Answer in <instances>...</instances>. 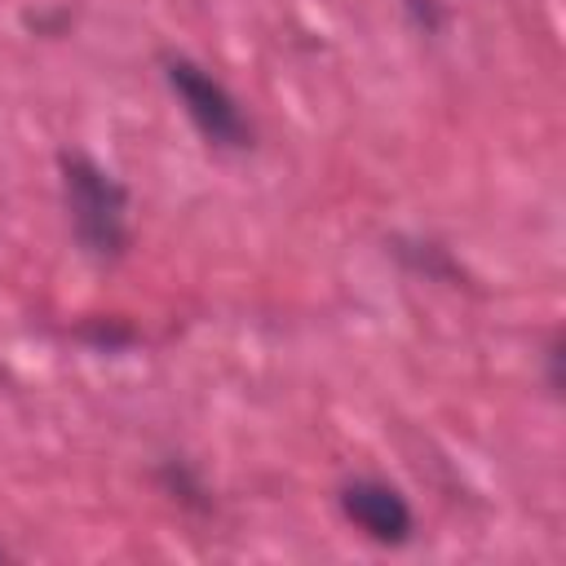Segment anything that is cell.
Segmentation results:
<instances>
[{"label": "cell", "mask_w": 566, "mask_h": 566, "mask_svg": "<svg viewBox=\"0 0 566 566\" xmlns=\"http://www.w3.org/2000/svg\"><path fill=\"white\" fill-rule=\"evenodd\" d=\"M548 389L553 394L562 389V336H553V345H548Z\"/></svg>", "instance_id": "cell-6"}, {"label": "cell", "mask_w": 566, "mask_h": 566, "mask_svg": "<svg viewBox=\"0 0 566 566\" xmlns=\"http://www.w3.org/2000/svg\"><path fill=\"white\" fill-rule=\"evenodd\" d=\"M402 9L416 22V31H424V35H438L447 27V4L442 0H402Z\"/></svg>", "instance_id": "cell-5"}, {"label": "cell", "mask_w": 566, "mask_h": 566, "mask_svg": "<svg viewBox=\"0 0 566 566\" xmlns=\"http://www.w3.org/2000/svg\"><path fill=\"white\" fill-rule=\"evenodd\" d=\"M0 557H4V553H0Z\"/></svg>", "instance_id": "cell-7"}, {"label": "cell", "mask_w": 566, "mask_h": 566, "mask_svg": "<svg viewBox=\"0 0 566 566\" xmlns=\"http://www.w3.org/2000/svg\"><path fill=\"white\" fill-rule=\"evenodd\" d=\"M57 168H62L66 221H71L80 252L88 261H102V265L119 261L128 252V190H124V181L84 150H62Z\"/></svg>", "instance_id": "cell-1"}, {"label": "cell", "mask_w": 566, "mask_h": 566, "mask_svg": "<svg viewBox=\"0 0 566 566\" xmlns=\"http://www.w3.org/2000/svg\"><path fill=\"white\" fill-rule=\"evenodd\" d=\"M164 80L208 146H217V150H248L252 146V124H248L239 97L208 66H199L186 53H164Z\"/></svg>", "instance_id": "cell-2"}, {"label": "cell", "mask_w": 566, "mask_h": 566, "mask_svg": "<svg viewBox=\"0 0 566 566\" xmlns=\"http://www.w3.org/2000/svg\"><path fill=\"white\" fill-rule=\"evenodd\" d=\"M340 513L349 517V526H358L367 539L385 544V548H398L411 539L416 531V517H411V504L407 495L394 486V482H380V478H349L340 482Z\"/></svg>", "instance_id": "cell-3"}, {"label": "cell", "mask_w": 566, "mask_h": 566, "mask_svg": "<svg viewBox=\"0 0 566 566\" xmlns=\"http://www.w3.org/2000/svg\"><path fill=\"white\" fill-rule=\"evenodd\" d=\"M159 478H164V486L172 491V500H181V504H195V509H208V500H203L208 491L199 486V478H195V473H190L181 460H168V464L159 469Z\"/></svg>", "instance_id": "cell-4"}]
</instances>
